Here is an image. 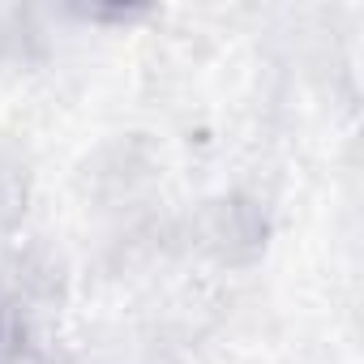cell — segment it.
<instances>
[{
  "mask_svg": "<svg viewBox=\"0 0 364 364\" xmlns=\"http://www.w3.org/2000/svg\"><path fill=\"white\" fill-rule=\"evenodd\" d=\"M31 343V313L0 287V364H18Z\"/></svg>",
  "mask_w": 364,
  "mask_h": 364,
  "instance_id": "3",
  "label": "cell"
},
{
  "mask_svg": "<svg viewBox=\"0 0 364 364\" xmlns=\"http://www.w3.org/2000/svg\"><path fill=\"white\" fill-rule=\"evenodd\" d=\"M26 202H31V171L14 150L0 146V232L26 215Z\"/></svg>",
  "mask_w": 364,
  "mask_h": 364,
  "instance_id": "2",
  "label": "cell"
},
{
  "mask_svg": "<svg viewBox=\"0 0 364 364\" xmlns=\"http://www.w3.org/2000/svg\"><path fill=\"white\" fill-rule=\"evenodd\" d=\"M266 236H270V223H266V210L245 198V193H232V198H219L202 210L198 219V245L219 257L223 266H249L262 257L266 249Z\"/></svg>",
  "mask_w": 364,
  "mask_h": 364,
  "instance_id": "1",
  "label": "cell"
}]
</instances>
